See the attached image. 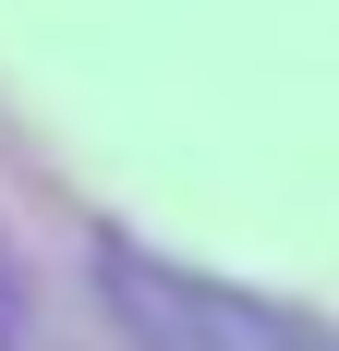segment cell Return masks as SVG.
<instances>
[{
	"label": "cell",
	"instance_id": "6da1fadb",
	"mask_svg": "<svg viewBox=\"0 0 339 351\" xmlns=\"http://www.w3.org/2000/svg\"><path fill=\"white\" fill-rule=\"evenodd\" d=\"M97 279H109V315L134 327V351H339L327 315L242 291L218 267H182V254H145V243H97Z\"/></svg>",
	"mask_w": 339,
	"mask_h": 351
}]
</instances>
